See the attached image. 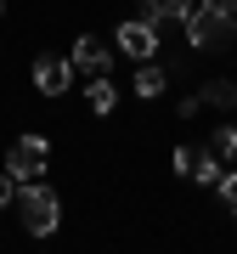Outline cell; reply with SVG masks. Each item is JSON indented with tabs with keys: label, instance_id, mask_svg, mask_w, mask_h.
I'll return each instance as SVG.
<instances>
[{
	"label": "cell",
	"instance_id": "cell-1",
	"mask_svg": "<svg viewBox=\"0 0 237 254\" xmlns=\"http://www.w3.org/2000/svg\"><path fill=\"white\" fill-rule=\"evenodd\" d=\"M181 23H186V40H192L198 51H220V46H232V28H237V17L220 6V0H198V6H192Z\"/></svg>",
	"mask_w": 237,
	"mask_h": 254
},
{
	"label": "cell",
	"instance_id": "cell-2",
	"mask_svg": "<svg viewBox=\"0 0 237 254\" xmlns=\"http://www.w3.org/2000/svg\"><path fill=\"white\" fill-rule=\"evenodd\" d=\"M17 215H23L28 237H51V232H57V215H62V203H57L51 187L23 181V187H17Z\"/></svg>",
	"mask_w": 237,
	"mask_h": 254
},
{
	"label": "cell",
	"instance_id": "cell-3",
	"mask_svg": "<svg viewBox=\"0 0 237 254\" xmlns=\"http://www.w3.org/2000/svg\"><path fill=\"white\" fill-rule=\"evenodd\" d=\"M46 164H51V141L46 136H23V141H11V153H6V170H11V181H40L46 175Z\"/></svg>",
	"mask_w": 237,
	"mask_h": 254
},
{
	"label": "cell",
	"instance_id": "cell-4",
	"mask_svg": "<svg viewBox=\"0 0 237 254\" xmlns=\"http://www.w3.org/2000/svg\"><path fill=\"white\" fill-rule=\"evenodd\" d=\"M73 73H85V79H96V73H108L113 68V51H108V40H96V34H79L73 40Z\"/></svg>",
	"mask_w": 237,
	"mask_h": 254
},
{
	"label": "cell",
	"instance_id": "cell-5",
	"mask_svg": "<svg viewBox=\"0 0 237 254\" xmlns=\"http://www.w3.org/2000/svg\"><path fill=\"white\" fill-rule=\"evenodd\" d=\"M118 51H130V57H153L158 51V23L153 17H130V23H118Z\"/></svg>",
	"mask_w": 237,
	"mask_h": 254
},
{
	"label": "cell",
	"instance_id": "cell-6",
	"mask_svg": "<svg viewBox=\"0 0 237 254\" xmlns=\"http://www.w3.org/2000/svg\"><path fill=\"white\" fill-rule=\"evenodd\" d=\"M68 79H73V63H68V57H40V63H34V85H40V96H62Z\"/></svg>",
	"mask_w": 237,
	"mask_h": 254
},
{
	"label": "cell",
	"instance_id": "cell-7",
	"mask_svg": "<svg viewBox=\"0 0 237 254\" xmlns=\"http://www.w3.org/2000/svg\"><path fill=\"white\" fill-rule=\"evenodd\" d=\"M192 6H198V0H141V17H153L158 28H164L170 17H186Z\"/></svg>",
	"mask_w": 237,
	"mask_h": 254
},
{
	"label": "cell",
	"instance_id": "cell-8",
	"mask_svg": "<svg viewBox=\"0 0 237 254\" xmlns=\"http://www.w3.org/2000/svg\"><path fill=\"white\" fill-rule=\"evenodd\" d=\"M85 102H91V113H113V79L108 73H96V79L85 85Z\"/></svg>",
	"mask_w": 237,
	"mask_h": 254
},
{
	"label": "cell",
	"instance_id": "cell-9",
	"mask_svg": "<svg viewBox=\"0 0 237 254\" xmlns=\"http://www.w3.org/2000/svg\"><path fill=\"white\" fill-rule=\"evenodd\" d=\"M209 158H215V147H175V170L181 175H198Z\"/></svg>",
	"mask_w": 237,
	"mask_h": 254
},
{
	"label": "cell",
	"instance_id": "cell-10",
	"mask_svg": "<svg viewBox=\"0 0 237 254\" xmlns=\"http://www.w3.org/2000/svg\"><path fill=\"white\" fill-rule=\"evenodd\" d=\"M203 102H215V108H237V85H232V79L203 85Z\"/></svg>",
	"mask_w": 237,
	"mask_h": 254
},
{
	"label": "cell",
	"instance_id": "cell-11",
	"mask_svg": "<svg viewBox=\"0 0 237 254\" xmlns=\"http://www.w3.org/2000/svg\"><path fill=\"white\" fill-rule=\"evenodd\" d=\"M215 158H220V164L237 158V125H220V130H215Z\"/></svg>",
	"mask_w": 237,
	"mask_h": 254
},
{
	"label": "cell",
	"instance_id": "cell-12",
	"mask_svg": "<svg viewBox=\"0 0 237 254\" xmlns=\"http://www.w3.org/2000/svg\"><path fill=\"white\" fill-rule=\"evenodd\" d=\"M158 91H164V73H158L153 63H147V68L136 73V96H158Z\"/></svg>",
	"mask_w": 237,
	"mask_h": 254
},
{
	"label": "cell",
	"instance_id": "cell-13",
	"mask_svg": "<svg viewBox=\"0 0 237 254\" xmlns=\"http://www.w3.org/2000/svg\"><path fill=\"white\" fill-rule=\"evenodd\" d=\"M220 175H226V164H220V158H209L198 175H192V181H203V187H220Z\"/></svg>",
	"mask_w": 237,
	"mask_h": 254
},
{
	"label": "cell",
	"instance_id": "cell-14",
	"mask_svg": "<svg viewBox=\"0 0 237 254\" xmlns=\"http://www.w3.org/2000/svg\"><path fill=\"white\" fill-rule=\"evenodd\" d=\"M220 198H226V209L237 215V170H226V175H220Z\"/></svg>",
	"mask_w": 237,
	"mask_h": 254
},
{
	"label": "cell",
	"instance_id": "cell-15",
	"mask_svg": "<svg viewBox=\"0 0 237 254\" xmlns=\"http://www.w3.org/2000/svg\"><path fill=\"white\" fill-rule=\"evenodd\" d=\"M11 198H17V181H11V170H0V209H6Z\"/></svg>",
	"mask_w": 237,
	"mask_h": 254
},
{
	"label": "cell",
	"instance_id": "cell-16",
	"mask_svg": "<svg viewBox=\"0 0 237 254\" xmlns=\"http://www.w3.org/2000/svg\"><path fill=\"white\" fill-rule=\"evenodd\" d=\"M220 6H226V11H232V17H237V0H220Z\"/></svg>",
	"mask_w": 237,
	"mask_h": 254
}]
</instances>
